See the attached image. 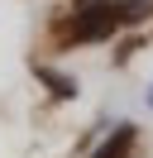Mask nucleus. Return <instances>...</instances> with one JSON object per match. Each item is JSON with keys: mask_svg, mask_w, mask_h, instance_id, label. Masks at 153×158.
Segmentation results:
<instances>
[{"mask_svg": "<svg viewBox=\"0 0 153 158\" xmlns=\"http://www.w3.org/2000/svg\"><path fill=\"white\" fill-rule=\"evenodd\" d=\"M134 10H120V5H86L81 15H76L72 24V39H101V34H110L120 19H129Z\"/></svg>", "mask_w": 153, "mask_h": 158, "instance_id": "1", "label": "nucleus"}, {"mask_svg": "<svg viewBox=\"0 0 153 158\" xmlns=\"http://www.w3.org/2000/svg\"><path fill=\"white\" fill-rule=\"evenodd\" d=\"M129 144H134V129L124 125L120 134H115V144H105V148H101V153H96V158H124V153H129Z\"/></svg>", "mask_w": 153, "mask_h": 158, "instance_id": "2", "label": "nucleus"}, {"mask_svg": "<svg viewBox=\"0 0 153 158\" xmlns=\"http://www.w3.org/2000/svg\"><path fill=\"white\" fill-rule=\"evenodd\" d=\"M148 106H153V91H148Z\"/></svg>", "mask_w": 153, "mask_h": 158, "instance_id": "3", "label": "nucleus"}]
</instances>
